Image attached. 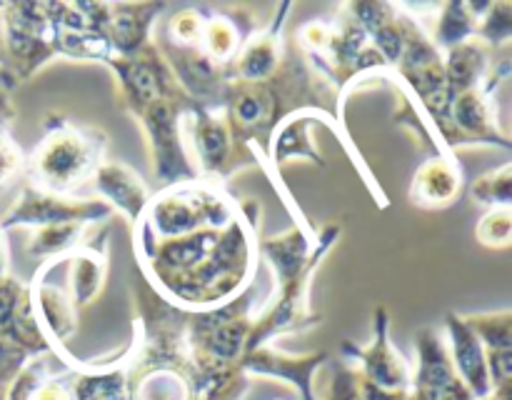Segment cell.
I'll list each match as a JSON object with an SVG mask.
<instances>
[{"mask_svg":"<svg viewBox=\"0 0 512 400\" xmlns=\"http://www.w3.org/2000/svg\"><path fill=\"white\" fill-rule=\"evenodd\" d=\"M108 138L98 128H83L70 120L50 118L48 133L25 163L28 183L55 195H70L78 185L90 183L105 163Z\"/></svg>","mask_w":512,"mask_h":400,"instance_id":"obj_1","label":"cell"},{"mask_svg":"<svg viewBox=\"0 0 512 400\" xmlns=\"http://www.w3.org/2000/svg\"><path fill=\"white\" fill-rule=\"evenodd\" d=\"M113 213L105 200L100 198H73V195H55L43 188L25 183L18 203L8 210L0 228L8 233L10 228H48L58 223H98Z\"/></svg>","mask_w":512,"mask_h":400,"instance_id":"obj_2","label":"cell"},{"mask_svg":"<svg viewBox=\"0 0 512 400\" xmlns=\"http://www.w3.org/2000/svg\"><path fill=\"white\" fill-rule=\"evenodd\" d=\"M343 355L358 370L365 383L385 390V393H410L413 385V368L393 345L388 335V313L378 308L375 313V338L370 345L360 348L350 340H343Z\"/></svg>","mask_w":512,"mask_h":400,"instance_id":"obj_3","label":"cell"},{"mask_svg":"<svg viewBox=\"0 0 512 400\" xmlns=\"http://www.w3.org/2000/svg\"><path fill=\"white\" fill-rule=\"evenodd\" d=\"M415 348H418V368L413 370L410 400H475L455 373L440 330H418Z\"/></svg>","mask_w":512,"mask_h":400,"instance_id":"obj_4","label":"cell"},{"mask_svg":"<svg viewBox=\"0 0 512 400\" xmlns=\"http://www.w3.org/2000/svg\"><path fill=\"white\" fill-rule=\"evenodd\" d=\"M128 400H195L193 365L175 360H138L130 350Z\"/></svg>","mask_w":512,"mask_h":400,"instance_id":"obj_5","label":"cell"},{"mask_svg":"<svg viewBox=\"0 0 512 400\" xmlns=\"http://www.w3.org/2000/svg\"><path fill=\"white\" fill-rule=\"evenodd\" d=\"M328 353H315V355H285L278 353L270 345L255 348L253 353L245 355L240 360V370L248 378H275L285 380V383L298 388L300 400H318L313 390V375L328 363Z\"/></svg>","mask_w":512,"mask_h":400,"instance_id":"obj_6","label":"cell"},{"mask_svg":"<svg viewBox=\"0 0 512 400\" xmlns=\"http://www.w3.org/2000/svg\"><path fill=\"white\" fill-rule=\"evenodd\" d=\"M445 333H448L445 345H448L455 373L460 375V380H463L465 388L470 390L475 400L488 398L493 393V380H490L488 355H485L478 335L473 333L468 320L455 313L445 315Z\"/></svg>","mask_w":512,"mask_h":400,"instance_id":"obj_7","label":"cell"},{"mask_svg":"<svg viewBox=\"0 0 512 400\" xmlns=\"http://www.w3.org/2000/svg\"><path fill=\"white\" fill-rule=\"evenodd\" d=\"M130 345L110 360H75L70 365L73 400H128Z\"/></svg>","mask_w":512,"mask_h":400,"instance_id":"obj_8","label":"cell"},{"mask_svg":"<svg viewBox=\"0 0 512 400\" xmlns=\"http://www.w3.org/2000/svg\"><path fill=\"white\" fill-rule=\"evenodd\" d=\"M90 183L95 185L100 195H105L110 208H118L120 213L128 215L133 225L143 218L145 208L150 203V190L128 165L115 163V160L113 163H103L95 170Z\"/></svg>","mask_w":512,"mask_h":400,"instance_id":"obj_9","label":"cell"},{"mask_svg":"<svg viewBox=\"0 0 512 400\" xmlns=\"http://www.w3.org/2000/svg\"><path fill=\"white\" fill-rule=\"evenodd\" d=\"M460 188H463V175L455 163V155H433L415 173L410 198L423 208H445L458 198Z\"/></svg>","mask_w":512,"mask_h":400,"instance_id":"obj_10","label":"cell"},{"mask_svg":"<svg viewBox=\"0 0 512 400\" xmlns=\"http://www.w3.org/2000/svg\"><path fill=\"white\" fill-rule=\"evenodd\" d=\"M88 235H93L90 223H58L48 228H38L30 238L28 255L38 258L40 263L45 260H60L65 255L75 253L88 243Z\"/></svg>","mask_w":512,"mask_h":400,"instance_id":"obj_11","label":"cell"},{"mask_svg":"<svg viewBox=\"0 0 512 400\" xmlns=\"http://www.w3.org/2000/svg\"><path fill=\"white\" fill-rule=\"evenodd\" d=\"M468 325L478 340L483 343L485 355H505L512 353V313L510 310H500V313H480L470 315Z\"/></svg>","mask_w":512,"mask_h":400,"instance_id":"obj_12","label":"cell"},{"mask_svg":"<svg viewBox=\"0 0 512 400\" xmlns=\"http://www.w3.org/2000/svg\"><path fill=\"white\" fill-rule=\"evenodd\" d=\"M13 120L15 108L13 103H10L8 90L0 88V188H5V185L25 168L23 153H20V148L15 145L13 135H10Z\"/></svg>","mask_w":512,"mask_h":400,"instance_id":"obj_13","label":"cell"},{"mask_svg":"<svg viewBox=\"0 0 512 400\" xmlns=\"http://www.w3.org/2000/svg\"><path fill=\"white\" fill-rule=\"evenodd\" d=\"M510 185H512V168L505 163L503 168L493 170V173L483 175L475 180L473 198L493 208H510Z\"/></svg>","mask_w":512,"mask_h":400,"instance_id":"obj_14","label":"cell"},{"mask_svg":"<svg viewBox=\"0 0 512 400\" xmlns=\"http://www.w3.org/2000/svg\"><path fill=\"white\" fill-rule=\"evenodd\" d=\"M512 235L510 208H493L478 225V238L490 248H508Z\"/></svg>","mask_w":512,"mask_h":400,"instance_id":"obj_15","label":"cell"},{"mask_svg":"<svg viewBox=\"0 0 512 400\" xmlns=\"http://www.w3.org/2000/svg\"><path fill=\"white\" fill-rule=\"evenodd\" d=\"M328 400H363L358 385V373L345 360H335L333 385L328 390Z\"/></svg>","mask_w":512,"mask_h":400,"instance_id":"obj_16","label":"cell"},{"mask_svg":"<svg viewBox=\"0 0 512 400\" xmlns=\"http://www.w3.org/2000/svg\"><path fill=\"white\" fill-rule=\"evenodd\" d=\"M8 275V245H5V233L0 228V278Z\"/></svg>","mask_w":512,"mask_h":400,"instance_id":"obj_17","label":"cell"},{"mask_svg":"<svg viewBox=\"0 0 512 400\" xmlns=\"http://www.w3.org/2000/svg\"><path fill=\"white\" fill-rule=\"evenodd\" d=\"M480 400H512V388L493 390V393H490L488 398H480Z\"/></svg>","mask_w":512,"mask_h":400,"instance_id":"obj_18","label":"cell"},{"mask_svg":"<svg viewBox=\"0 0 512 400\" xmlns=\"http://www.w3.org/2000/svg\"><path fill=\"white\" fill-rule=\"evenodd\" d=\"M0 55H3V15H0Z\"/></svg>","mask_w":512,"mask_h":400,"instance_id":"obj_19","label":"cell"}]
</instances>
